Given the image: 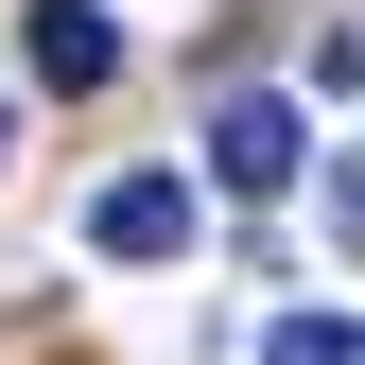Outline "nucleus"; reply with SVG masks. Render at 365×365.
I'll return each instance as SVG.
<instances>
[{
	"mask_svg": "<svg viewBox=\"0 0 365 365\" xmlns=\"http://www.w3.org/2000/svg\"><path fill=\"white\" fill-rule=\"evenodd\" d=\"M296 105H279V87H226V105H209V174H226V192H296Z\"/></svg>",
	"mask_w": 365,
	"mask_h": 365,
	"instance_id": "nucleus-1",
	"label": "nucleus"
},
{
	"mask_svg": "<svg viewBox=\"0 0 365 365\" xmlns=\"http://www.w3.org/2000/svg\"><path fill=\"white\" fill-rule=\"evenodd\" d=\"M87 244H105V261H192V174H105Z\"/></svg>",
	"mask_w": 365,
	"mask_h": 365,
	"instance_id": "nucleus-2",
	"label": "nucleus"
},
{
	"mask_svg": "<svg viewBox=\"0 0 365 365\" xmlns=\"http://www.w3.org/2000/svg\"><path fill=\"white\" fill-rule=\"evenodd\" d=\"M18 53H35V87H105V70H122V35L87 18V0H35V18H18Z\"/></svg>",
	"mask_w": 365,
	"mask_h": 365,
	"instance_id": "nucleus-3",
	"label": "nucleus"
},
{
	"mask_svg": "<svg viewBox=\"0 0 365 365\" xmlns=\"http://www.w3.org/2000/svg\"><path fill=\"white\" fill-rule=\"evenodd\" d=\"M261 365H365V313H279Z\"/></svg>",
	"mask_w": 365,
	"mask_h": 365,
	"instance_id": "nucleus-4",
	"label": "nucleus"
},
{
	"mask_svg": "<svg viewBox=\"0 0 365 365\" xmlns=\"http://www.w3.org/2000/svg\"><path fill=\"white\" fill-rule=\"evenodd\" d=\"M331 226H348V244H365V140L331 157Z\"/></svg>",
	"mask_w": 365,
	"mask_h": 365,
	"instance_id": "nucleus-5",
	"label": "nucleus"
},
{
	"mask_svg": "<svg viewBox=\"0 0 365 365\" xmlns=\"http://www.w3.org/2000/svg\"><path fill=\"white\" fill-rule=\"evenodd\" d=\"M313 70H331V87H365V18H348V35H313Z\"/></svg>",
	"mask_w": 365,
	"mask_h": 365,
	"instance_id": "nucleus-6",
	"label": "nucleus"
},
{
	"mask_svg": "<svg viewBox=\"0 0 365 365\" xmlns=\"http://www.w3.org/2000/svg\"><path fill=\"white\" fill-rule=\"evenodd\" d=\"M0 140H18V122H0Z\"/></svg>",
	"mask_w": 365,
	"mask_h": 365,
	"instance_id": "nucleus-7",
	"label": "nucleus"
}]
</instances>
